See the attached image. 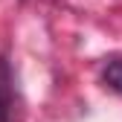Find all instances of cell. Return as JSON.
<instances>
[{"label":"cell","mask_w":122,"mask_h":122,"mask_svg":"<svg viewBox=\"0 0 122 122\" xmlns=\"http://www.w3.org/2000/svg\"><path fill=\"white\" fill-rule=\"evenodd\" d=\"M6 113H9V70L0 61V122H6Z\"/></svg>","instance_id":"6da1fadb"},{"label":"cell","mask_w":122,"mask_h":122,"mask_svg":"<svg viewBox=\"0 0 122 122\" xmlns=\"http://www.w3.org/2000/svg\"><path fill=\"white\" fill-rule=\"evenodd\" d=\"M105 84L113 87L116 93H122V61H111L105 67Z\"/></svg>","instance_id":"7a4b0ae2"}]
</instances>
